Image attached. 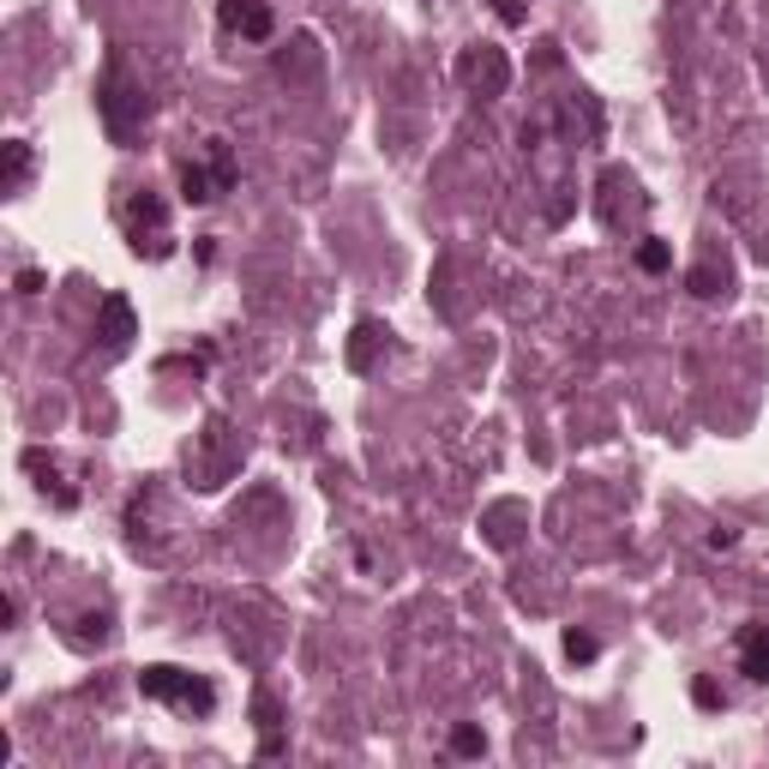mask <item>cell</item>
<instances>
[{"mask_svg":"<svg viewBox=\"0 0 769 769\" xmlns=\"http://www.w3.org/2000/svg\"><path fill=\"white\" fill-rule=\"evenodd\" d=\"M138 691H145L151 703H175V710L187 715H211L216 710V686L187 668H169V661H151L145 673H138Z\"/></svg>","mask_w":769,"mask_h":769,"instance_id":"6da1fadb","label":"cell"},{"mask_svg":"<svg viewBox=\"0 0 769 769\" xmlns=\"http://www.w3.org/2000/svg\"><path fill=\"white\" fill-rule=\"evenodd\" d=\"M126 241H133L138 259H169V204L157 199V192H138L133 204H126Z\"/></svg>","mask_w":769,"mask_h":769,"instance_id":"7a4b0ae2","label":"cell"},{"mask_svg":"<svg viewBox=\"0 0 769 769\" xmlns=\"http://www.w3.org/2000/svg\"><path fill=\"white\" fill-rule=\"evenodd\" d=\"M457 73H464V85L476 97H505V85H511V60L499 55L493 43H476L464 60H457Z\"/></svg>","mask_w":769,"mask_h":769,"instance_id":"3957f363","label":"cell"},{"mask_svg":"<svg viewBox=\"0 0 769 769\" xmlns=\"http://www.w3.org/2000/svg\"><path fill=\"white\" fill-rule=\"evenodd\" d=\"M216 19H223V31H241L247 43H265V36H271V24H277L265 0H223V7H216Z\"/></svg>","mask_w":769,"mask_h":769,"instance_id":"277c9868","label":"cell"},{"mask_svg":"<svg viewBox=\"0 0 769 769\" xmlns=\"http://www.w3.org/2000/svg\"><path fill=\"white\" fill-rule=\"evenodd\" d=\"M138 109H145V97H133L121 73H109V85H102V121H109L114 138H133V114Z\"/></svg>","mask_w":769,"mask_h":769,"instance_id":"5b68a950","label":"cell"},{"mask_svg":"<svg viewBox=\"0 0 769 769\" xmlns=\"http://www.w3.org/2000/svg\"><path fill=\"white\" fill-rule=\"evenodd\" d=\"M97 337L109 343V349H126V343H133V301H126V294H102Z\"/></svg>","mask_w":769,"mask_h":769,"instance_id":"8992f818","label":"cell"},{"mask_svg":"<svg viewBox=\"0 0 769 769\" xmlns=\"http://www.w3.org/2000/svg\"><path fill=\"white\" fill-rule=\"evenodd\" d=\"M384 337H391V331H384L379 319H361V325L349 331V374H374V361H379Z\"/></svg>","mask_w":769,"mask_h":769,"instance_id":"52a82bcc","label":"cell"},{"mask_svg":"<svg viewBox=\"0 0 769 769\" xmlns=\"http://www.w3.org/2000/svg\"><path fill=\"white\" fill-rule=\"evenodd\" d=\"M739 673L769 686V625H746L739 632Z\"/></svg>","mask_w":769,"mask_h":769,"instance_id":"ba28073f","label":"cell"},{"mask_svg":"<svg viewBox=\"0 0 769 769\" xmlns=\"http://www.w3.org/2000/svg\"><path fill=\"white\" fill-rule=\"evenodd\" d=\"M523 517H530V511H523L517 505V499H499V505L493 511H487V517H481V530H487V542H493V547H517V523Z\"/></svg>","mask_w":769,"mask_h":769,"instance_id":"9c48e42d","label":"cell"},{"mask_svg":"<svg viewBox=\"0 0 769 769\" xmlns=\"http://www.w3.org/2000/svg\"><path fill=\"white\" fill-rule=\"evenodd\" d=\"M24 181H31V145H24V138H7V175H0V187L24 192Z\"/></svg>","mask_w":769,"mask_h":769,"instance_id":"30bf717a","label":"cell"},{"mask_svg":"<svg viewBox=\"0 0 769 769\" xmlns=\"http://www.w3.org/2000/svg\"><path fill=\"white\" fill-rule=\"evenodd\" d=\"M686 283H691V294H703V301H715V294L727 289V271H715V265H698V271H691Z\"/></svg>","mask_w":769,"mask_h":769,"instance_id":"8fae6325","label":"cell"},{"mask_svg":"<svg viewBox=\"0 0 769 769\" xmlns=\"http://www.w3.org/2000/svg\"><path fill=\"white\" fill-rule=\"evenodd\" d=\"M637 265H644L649 277H661L673 265V253H668V241H644V247H637Z\"/></svg>","mask_w":769,"mask_h":769,"instance_id":"7c38bea8","label":"cell"},{"mask_svg":"<svg viewBox=\"0 0 769 769\" xmlns=\"http://www.w3.org/2000/svg\"><path fill=\"white\" fill-rule=\"evenodd\" d=\"M452 751H457V758H481V751H487L481 727H457V734H452Z\"/></svg>","mask_w":769,"mask_h":769,"instance_id":"4fadbf2b","label":"cell"},{"mask_svg":"<svg viewBox=\"0 0 769 769\" xmlns=\"http://www.w3.org/2000/svg\"><path fill=\"white\" fill-rule=\"evenodd\" d=\"M566 656H571V661H595L601 644H595L589 632H566Z\"/></svg>","mask_w":769,"mask_h":769,"instance_id":"5bb4252c","label":"cell"},{"mask_svg":"<svg viewBox=\"0 0 769 769\" xmlns=\"http://www.w3.org/2000/svg\"><path fill=\"white\" fill-rule=\"evenodd\" d=\"M691 698H698V710H722V691H715V679H691Z\"/></svg>","mask_w":769,"mask_h":769,"instance_id":"9a60e30c","label":"cell"},{"mask_svg":"<svg viewBox=\"0 0 769 769\" xmlns=\"http://www.w3.org/2000/svg\"><path fill=\"white\" fill-rule=\"evenodd\" d=\"M43 289H48V277L36 271V265H31V271H19V294H43Z\"/></svg>","mask_w":769,"mask_h":769,"instance_id":"2e32d148","label":"cell"},{"mask_svg":"<svg viewBox=\"0 0 769 769\" xmlns=\"http://www.w3.org/2000/svg\"><path fill=\"white\" fill-rule=\"evenodd\" d=\"M253 715H259V727H265V734H277V703H271V698H259V703H253Z\"/></svg>","mask_w":769,"mask_h":769,"instance_id":"e0dca14e","label":"cell"},{"mask_svg":"<svg viewBox=\"0 0 769 769\" xmlns=\"http://www.w3.org/2000/svg\"><path fill=\"white\" fill-rule=\"evenodd\" d=\"M493 12H499L505 24H523V7H517V0H493Z\"/></svg>","mask_w":769,"mask_h":769,"instance_id":"ac0fdd59","label":"cell"}]
</instances>
